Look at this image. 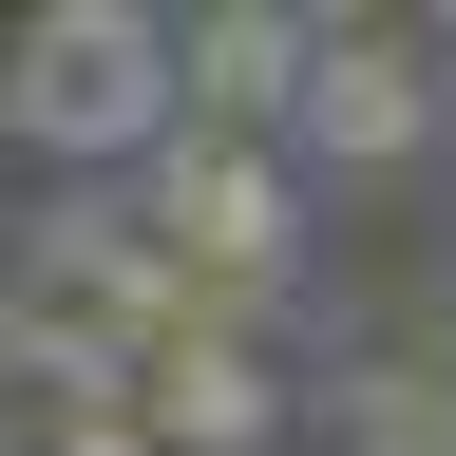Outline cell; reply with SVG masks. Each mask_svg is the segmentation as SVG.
Returning <instances> with one entry per match:
<instances>
[{"label":"cell","instance_id":"3957f363","mask_svg":"<svg viewBox=\"0 0 456 456\" xmlns=\"http://www.w3.org/2000/svg\"><path fill=\"white\" fill-rule=\"evenodd\" d=\"M437 134H456V114H437V38L419 20H323L285 152H305V171H419Z\"/></svg>","mask_w":456,"mask_h":456},{"label":"cell","instance_id":"ba28073f","mask_svg":"<svg viewBox=\"0 0 456 456\" xmlns=\"http://www.w3.org/2000/svg\"><path fill=\"white\" fill-rule=\"evenodd\" d=\"M0 456H38V437H0Z\"/></svg>","mask_w":456,"mask_h":456},{"label":"cell","instance_id":"277c9868","mask_svg":"<svg viewBox=\"0 0 456 456\" xmlns=\"http://www.w3.org/2000/svg\"><path fill=\"white\" fill-rule=\"evenodd\" d=\"M305 57H323V20H285V0H209V20H171L191 134H266V152H285V114H305Z\"/></svg>","mask_w":456,"mask_h":456},{"label":"cell","instance_id":"8992f818","mask_svg":"<svg viewBox=\"0 0 456 456\" xmlns=\"http://www.w3.org/2000/svg\"><path fill=\"white\" fill-rule=\"evenodd\" d=\"M342 456H456V342H362V362L323 380Z\"/></svg>","mask_w":456,"mask_h":456},{"label":"cell","instance_id":"7a4b0ae2","mask_svg":"<svg viewBox=\"0 0 456 456\" xmlns=\"http://www.w3.org/2000/svg\"><path fill=\"white\" fill-rule=\"evenodd\" d=\"M134 209H152V248L191 285H228V323L305 266V152H266V134H171L134 171Z\"/></svg>","mask_w":456,"mask_h":456},{"label":"cell","instance_id":"6da1fadb","mask_svg":"<svg viewBox=\"0 0 456 456\" xmlns=\"http://www.w3.org/2000/svg\"><path fill=\"white\" fill-rule=\"evenodd\" d=\"M0 134L57 152V171H152L191 134V77H171V20L152 0H38L0 38Z\"/></svg>","mask_w":456,"mask_h":456},{"label":"cell","instance_id":"52a82bcc","mask_svg":"<svg viewBox=\"0 0 456 456\" xmlns=\"http://www.w3.org/2000/svg\"><path fill=\"white\" fill-rule=\"evenodd\" d=\"M38 456H152V399H95V419H38Z\"/></svg>","mask_w":456,"mask_h":456},{"label":"cell","instance_id":"5b68a950","mask_svg":"<svg viewBox=\"0 0 456 456\" xmlns=\"http://www.w3.org/2000/svg\"><path fill=\"white\" fill-rule=\"evenodd\" d=\"M134 399H152V456H266L285 419H305V399H285V362H266L248 323H209V342H171V362H152Z\"/></svg>","mask_w":456,"mask_h":456}]
</instances>
